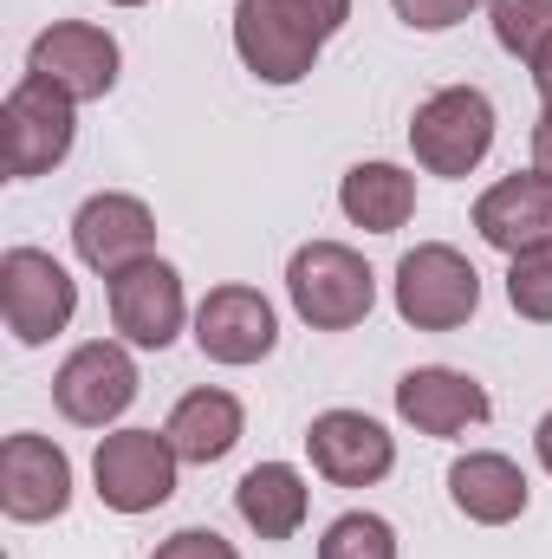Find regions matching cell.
<instances>
[{"label": "cell", "instance_id": "obj_1", "mask_svg": "<svg viewBox=\"0 0 552 559\" xmlns=\"http://www.w3.org/2000/svg\"><path fill=\"white\" fill-rule=\"evenodd\" d=\"M345 20L351 0H235V52L261 85H299Z\"/></svg>", "mask_w": 552, "mask_h": 559}, {"label": "cell", "instance_id": "obj_2", "mask_svg": "<svg viewBox=\"0 0 552 559\" xmlns=\"http://www.w3.org/2000/svg\"><path fill=\"white\" fill-rule=\"evenodd\" d=\"M286 299L312 332H351L377 306V274L345 241H305L286 261Z\"/></svg>", "mask_w": 552, "mask_h": 559}, {"label": "cell", "instance_id": "obj_3", "mask_svg": "<svg viewBox=\"0 0 552 559\" xmlns=\"http://www.w3.org/2000/svg\"><path fill=\"white\" fill-rule=\"evenodd\" d=\"M391 299H397V319L416 325V332H461L481 312V274H475V261L461 248L416 241L410 254L397 261Z\"/></svg>", "mask_w": 552, "mask_h": 559}, {"label": "cell", "instance_id": "obj_4", "mask_svg": "<svg viewBox=\"0 0 552 559\" xmlns=\"http://www.w3.org/2000/svg\"><path fill=\"white\" fill-rule=\"evenodd\" d=\"M410 150L429 176H475L494 150V98L481 85H442L416 105Z\"/></svg>", "mask_w": 552, "mask_h": 559}, {"label": "cell", "instance_id": "obj_5", "mask_svg": "<svg viewBox=\"0 0 552 559\" xmlns=\"http://www.w3.org/2000/svg\"><path fill=\"white\" fill-rule=\"evenodd\" d=\"M176 468L182 455L163 429H111L92 449V488L111 514H156L176 495Z\"/></svg>", "mask_w": 552, "mask_h": 559}, {"label": "cell", "instance_id": "obj_6", "mask_svg": "<svg viewBox=\"0 0 552 559\" xmlns=\"http://www.w3.org/2000/svg\"><path fill=\"white\" fill-rule=\"evenodd\" d=\"M137 391H143V378H137V358H131L124 338H85L52 371V404H59V417L79 423V429H111L137 404Z\"/></svg>", "mask_w": 552, "mask_h": 559}, {"label": "cell", "instance_id": "obj_7", "mask_svg": "<svg viewBox=\"0 0 552 559\" xmlns=\"http://www.w3.org/2000/svg\"><path fill=\"white\" fill-rule=\"evenodd\" d=\"M79 312V280L46 248H7L0 254V319L20 345H52Z\"/></svg>", "mask_w": 552, "mask_h": 559}, {"label": "cell", "instance_id": "obj_8", "mask_svg": "<svg viewBox=\"0 0 552 559\" xmlns=\"http://www.w3.org/2000/svg\"><path fill=\"white\" fill-rule=\"evenodd\" d=\"M0 143H7V176H13V182L46 176V169H59V163L72 156V143H79V105H72L59 85H46V79L26 72V79L7 92V105H0Z\"/></svg>", "mask_w": 552, "mask_h": 559}, {"label": "cell", "instance_id": "obj_9", "mask_svg": "<svg viewBox=\"0 0 552 559\" xmlns=\"http://www.w3.org/2000/svg\"><path fill=\"white\" fill-rule=\"evenodd\" d=\"M26 72L59 85L72 105H92V98H111L118 72H124V52L105 26L92 20H52L33 46H26Z\"/></svg>", "mask_w": 552, "mask_h": 559}, {"label": "cell", "instance_id": "obj_10", "mask_svg": "<svg viewBox=\"0 0 552 559\" xmlns=\"http://www.w3.org/2000/svg\"><path fill=\"white\" fill-rule=\"evenodd\" d=\"M105 299H111V332L137 352H169L176 332L189 325V293H182V274L169 261H137L118 280H105Z\"/></svg>", "mask_w": 552, "mask_h": 559}, {"label": "cell", "instance_id": "obj_11", "mask_svg": "<svg viewBox=\"0 0 552 559\" xmlns=\"http://www.w3.org/2000/svg\"><path fill=\"white\" fill-rule=\"evenodd\" d=\"M65 508H72V455L52 436L13 429L0 442V514L20 527H39V521H59Z\"/></svg>", "mask_w": 552, "mask_h": 559}, {"label": "cell", "instance_id": "obj_12", "mask_svg": "<svg viewBox=\"0 0 552 559\" xmlns=\"http://www.w3.org/2000/svg\"><path fill=\"white\" fill-rule=\"evenodd\" d=\"M72 254L105 280H118L124 267L149 261L156 254V215H149V202L131 195V189L85 195L79 215H72Z\"/></svg>", "mask_w": 552, "mask_h": 559}, {"label": "cell", "instance_id": "obj_13", "mask_svg": "<svg viewBox=\"0 0 552 559\" xmlns=\"http://www.w3.org/2000/svg\"><path fill=\"white\" fill-rule=\"evenodd\" d=\"M305 455L332 488H377L397 468V436L364 411H319L305 423Z\"/></svg>", "mask_w": 552, "mask_h": 559}, {"label": "cell", "instance_id": "obj_14", "mask_svg": "<svg viewBox=\"0 0 552 559\" xmlns=\"http://www.w3.org/2000/svg\"><path fill=\"white\" fill-rule=\"evenodd\" d=\"M195 345L208 365H261L279 345V312L261 286H215L202 306H195Z\"/></svg>", "mask_w": 552, "mask_h": 559}, {"label": "cell", "instance_id": "obj_15", "mask_svg": "<svg viewBox=\"0 0 552 559\" xmlns=\"http://www.w3.org/2000/svg\"><path fill=\"white\" fill-rule=\"evenodd\" d=\"M397 417L410 423L416 436H435V442H455L468 436L475 423L494 417V397L481 378L455 371V365H416L397 378Z\"/></svg>", "mask_w": 552, "mask_h": 559}, {"label": "cell", "instance_id": "obj_16", "mask_svg": "<svg viewBox=\"0 0 552 559\" xmlns=\"http://www.w3.org/2000/svg\"><path fill=\"white\" fill-rule=\"evenodd\" d=\"M475 235H481L488 248H501L507 261L527 254V248H540V241H552V182L540 169L501 176V182L475 202Z\"/></svg>", "mask_w": 552, "mask_h": 559}, {"label": "cell", "instance_id": "obj_17", "mask_svg": "<svg viewBox=\"0 0 552 559\" xmlns=\"http://www.w3.org/2000/svg\"><path fill=\"white\" fill-rule=\"evenodd\" d=\"M448 501H455V514L475 521V527H507V521L527 514L533 488H527V468H520L514 455H501V449H468V455L448 462Z\"/></svg>", "mask_w": 552, "mask_h": 559}, {"label": "cell", "instance_id": "obj_18", "mask_svg": "<svg viewBox=\"0 0 552 559\" xmlns=\"http://www.w3.org/2000/svg\"><path fill=\"white\" fill-rule=\"evenodd\" d=\"M241 429H248V411H241V397L221 391V384H202V391L176 397V411H169V423H163L169 449H176L182 462H195V468L228 462L235 442H241Z\"/></svg>", "mask_w": 552, "mask_h": 559}, {"label": "cell", "instance_id": "obj_19", "mask_svg": "<svg viewBox=\"0 0 552 559\" xmlns=\"http://www.w3.org/2000/svg\"><path fill=\"white\" fill-rule=\"evenodd\" d=\"M338 209L364 235H397L416 215V176L404 163H351L338 182Z\"/></svg>", "mask_w": 552, "mask_h": 559}, {"label": "cell", "instance_id": "obj_20", "mask_svg": "<svg viewBox=\"0 0 552 559\" xmlns=\"http://www.w3.org/2000/svg\"><path fill=\"white\" fill-rule=\"evenodd\" d=\"M305 508H312V488H305V475L292 462H254L235 481V514L261 540H292L305 527Z\"/></svg>", "mask_w": 552, "mask_h": 559}, {"label": "cell", "instance_id": "obj_21", "mask_svg": "<svg viewBox=\"0 0 552 559\" xmlns=\"http://www.w3.org/2000/svg\"><path fill=\"white\" fill-rule=\"evenodd\" d=\"M319 559H397V527L371 508H351L319 534Z\"/></svg>", "mask_w": 552, "mask_h": 559}, {"label": "cell", "instance_id": "obj_22", "mask_svg": "<svg viewBox=\"0 0 552 559\" xmlns=\"http://www.w3.org/2000/svg\"><path fill=\"white\" fill-rule=\"evenodd\" d=\"M488 20H494L501 52H514L527 66L552 46V0H488Z\"/></svg>", "mask_w": 552, "mask_h": 559}, {"label": "cell", "instance_id": "obj_23", "mask_svg": "<svg viewBox=\"0 0 552 559\" xmlns=\"http://www.w3.org/2000/svg\"><path fill=\"white\" fill-rule=\"evenodd\" d=\"M507 306L533 325H552V241L507 261Z\"/></svg>", "mask_w": 552, "mask_h": 559}, {"label": "cell", "instance_id": "obj_24", "mask_svg": "<svg viewBox=\"0 0 552 559\" xmlns=\"http://www.w3.org/2000/svg\"><path fill=\"white\" fill-rule=\"evenodd\" d=\"M397 7V20L410 26V33H448V26H461L475 7H488V0H391Z\"/></svg>", "mask_w": 552, "mask_h": 559}, {"label": "cell", "instance_id": "obj_25", "mask_svg": "<svg viewBox=\"0 0 552 559\" xmlns=\"http://www.w3.org/2000/svg\"><path fill=\"white\" fill-rule=\"evenodd\" d=\"M149 559H241V554H235V540H221L215 527H182V534L156 540Z\"/></svg>", "mask_w": 552, "mask_h": 559}, {"label": "cell", "instance_id": "obj_26", "mask_svg": "<svg viewBox=\"0 0 552 559\" xmlns=\"http://www.w3.org/2000/svg\"><path fill=\"white\" fill-rule=\"evenodd\" d=\"M533 169L552 182V111H540V124H533Z\"/></svg>", "mask_w": 552, "mask_h": 559}, {"label": "cell", "instance_id": "obj_27", "mask_svg": "<svg viewBox=\"0 0 552 559\" xmlns=\"http://www.w3.org/2000/svg\"><path fill=\"white\" fill-rule=\"evenodd\" d=\"M533 92H540V105L552 111V46L540 52V59H533Z\"/></svg>", "mask_w": 552, "mask_h": 559}, {"label": "cell", "instance_id": "obj_28", "mask_svg": "<svg viewBox=\"0 0 552 559\" xmlns=\"http://www.w3.org/2000/svg\"><path fill=\"white\" fill-rule=\"evenodd\" d=\"M533 455H540V468L552 475V411L540 423H533Z\"/></svg>", "mask_w": 552, "mask_h": 559}, {"label": "cell", "instance_id": "obj_29", "mask_svg": "<svg viewBox=\"0 0 552 559\" xmlns=\"http://www.w3.org/2000/svg\"><path fill=\"white\" fill-rule=\"evenodd\" d=\"M111 7H149V0H111Z\"/></svg>", "mask_w": 552, "mask_h": 559}]
</instances>
